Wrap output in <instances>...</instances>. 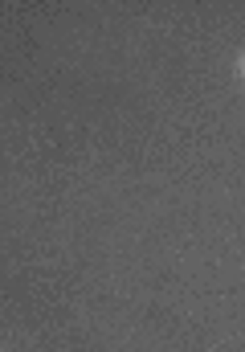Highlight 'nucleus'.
<instances>
[{"mask_svg": "<svg viewBox=\"0 0 245 352\" xmlns=\"http://www.w3.org/2000/svg\"><path fill=\"white\" fill-rule=\"evenodd\" d=\"M237 74H242V82H245V50L237 54Z\"/></svg>", "mask_w": 245, "mask_h": 352, "instance_id": "1", "label": "nucleus"}]
</instances>
